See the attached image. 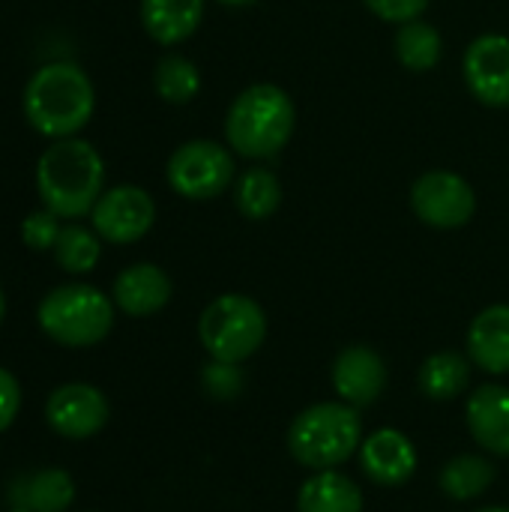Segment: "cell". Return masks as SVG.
Wrapping results in <instances>:
<instances>
[{
	"label": "cell",
	"instance_id": "7c38bea8",
	"mask_svg": "<svg viewBox=\"0 0 509 512\" xmlns=\"http://www.w3.org/2000/svg\"><path fill=\"white\" fill-rule=\"evenodd\" d=\"M330 381H333L339 402H348L360 411L381 399L387 387V363L375 348L351 345L333 360Z\"/></svg>",
	"mask_w": 509,
	"mask_h": 512
},
{
	"label": "cell",
	"instance_id": "9c48e42d",
	"mask_svg": "<svg viewBox=\"0 0 509 512\" xmlns=\"http://www.w3.org/2000/svg\"><path fill=\"white\" fill-rule=\"evenodd\" d=\"M90 219H93V231L102 240L117 243V246H129L153 228L156 201L141 186H132V183L111 186L93 204Z\"/></svg>",
	"mask_w": 509,
	"mask_h": 512
},
{
	"label": "cell",
	"instance_id": "f1b7e54d",
	"mask_svg": "<svg viewBox=\"0 0 509 512\" xmlns=\"http://www.w3.org/2000/svg\"><path fill=\"white\" fill-rule=\"evenodd\" d=\"M18 408H21V387L12 372L0 369V432L12 426Z\"/></svg>",
	"mask_w": 509,
	"mask_h": 512
},
{
	"label": "cell",
	"instance_id": "52a82bcc",
	"mask_svg": "<svg viewBox=\"0 0 509 512\" xmlns=\"http://www.w3.org/2000/svg\"><path fill=\"white\" fill-rule=\"evenodd\" d=\"M168 186L189 201H210L234 183V156L210 138L180 144L165 168Z\"/></svg>",
	"mask_w": 509,
	"mask_h": 512
},
{
	"label": "cell",
	"instance_id": "4fadbf2b",
	"mask_svg": "<svg viewBox=\"0 0 509 512\" xmlns=\"http://www.w3.org/2000/svg\"><path fill=\"white\" fill-rule=\"evenodd\" d=\"M360 468L381 489L405 486L417 471V450L399 429H378L360 444Z\"/></svg>",
	"mask_w": 509,
	"mask_h": 512
},
{
	"label": "cell",
	"instance_id": "30bf717a",
	"mask_svg": "<svg viewBox=\"0 0 509 512\" xmlns=\"http://www.w3.org/2000/svg\"><path fill=\"white\" fill-rule=\"evenodd\" d=\"M462 72L468 90L492 108L509 105V36L483 33L477 36L462 57Z\"/></svg>",
	"mask_w": 509,
	"mask_h": 512
},
{
	"label": "cell",
	"instance_id": "6da1fadb",
	"mask_svg": "<svg viewBox=\"0 0 509 512\" xmlns=\"http://www.w3.org/2000/svg\"><path fill=\"white\" fill-rule=\"evenodd\" d=\"M42 207L60 219H81L105 192V162L84 138H57L36 162Z\"/></svg>",
	"mask_w": 509,
	"mask_h": 512
},
{
	"label": "cell",
	"instance_id": "5bb4252c",
	"mask_svg": "<svg viewBox=\"0 0 509 512\" xmlns=\"http://www.w3.org/2000/svg\"><path fill=\"white\" fill-rule=\"evenodd\" d=\"M471 438L492 456H509V387L483 384L465 408Z\"/></svg>",
	"mask_w": 509,
	"mask_h": 512
},
{
	"label": "cell",
	"instance_id": "ffe728a7",
	"mask_svg": "<svg viewBox=\"0 0 509 512\" xmlns=\"http://www.w3.org/2000/svg\"><path fill=\"white\" fill-rule=\"evenodd\" d=\"M471 381V363L459 351H438L426 357V363L417 372L420 393L435 402H450L465 393Z\"/></svg>",
	"mask_w": 509,
	"mask_h": 512
},
{
	"label": "cell",
	"instance_id": "44dd1931",
	"mask_svg": "<svg viewBox=\"0 0 509 512\" xmlns=\"http://www.w3.org/2000/svg\"><path fill=\"white\" fill-rule=\"evenodd\" d=\"M234 204L237 210L252 219H270L282 204V183L270 168H249L234 180Z\"/></svg>",
	"mask_w": 509,
	"mask_h": 512
},
{
	"label": "cell",
	"instance_id": "e0dca14e",
	"mask_svg": "<svg viewBox=\"0 0 509 512\" xmlns=\"http://www.w3.org/2000/svg\"><path fill=\"white\" fill-rule=\"evenodd\" d=\"M204 18V0H141V24L159 45L186 42Z\"/></svg>",
	"mask_w": 509,
	"mask_h": 512
},
{
	"label": "cell",
	"instance_id": "f546056e",
	"mask_svg": "<svg viewBox=\"0 0 509 512\" xmlns=\"http://www.w3.org/2000/svg\"><path fill=\"white\" fill-rule=\"evenodd\" d=\"M222 6H252V3H258V0H219Z\"/></svg>",
	"mask_w": 509,
	"mask_h": 512
},
{
	"label": "cell",
	"instance_id": "ba28073f",
	"mask_svg": "<svg viewBox=\"0 0 509 512\" xmlns=\"http://www.w3.org/2000/svg\"><path fill=\"white\" fill-rule=\"evenodd\" d=\"M411 207L420 222L438 231L462 228L477 213V195L465 177L456 171H426L411 186Z\"/></svg>",
	"mask_w": 509,
	"mask_h": 512
},
{
	"label": "cell",
	"instance_id": "7a4b0ae2",
	"mask_svg": "<svg viewBox=\"0 0 509 512\" xmlns=\"http://www.w3.org/2000/svg\"><path fill=\"white\" fill-rule=\"evenodd\" d=\"M93 108V81L72 60H54L39 66L24 87V117L39 135L51 141L75 138L90 123Z\"/></svg>",
	"mask_w": 509,
	"mask_h": 512
},
{
	"label": "cell",
	"instance_id": "5b68a950",
	"mask_svg": "<svg viewBox=\"0 0 509 512\" xmlns=\"http://www.w3.org/2000/svg\"><path fill=\"white\" fill-rule=\"evenodd\" d=\"M39 327L66 348H90L114 327V303L93 285H60L39 303Z\"/></svg>",
	"mask_w": 509,
	"mask_h": 512
},
{
	"label": "cell",
	"instance_id": "9a60e30c",
	"mask_svg": "<svg viewBox=\"0 0 509 512\" xmlns=\"http://www.w3.org/2000/svg\"><path fill=\"white\" fill-rule=\"evenodd\" d=\"M171 279L156 264H132L114 279V306L132 318L156 315L171 300Z\"/></svg>",
	"mask_w": 509,
	"mask_h": 512
},
{
	"label": "cell",
	"instance_id": "1f68e13d",
	"mask_svg": "<svg viewBox=\"0 0 509 512\" xmlns=\"http://www.w3.org/2000/svg\"><path fill=\"white\" fill-rule=\"evenodd\" d=\"M3 312H6V300H3V291H0V321H3Z\"/></svg>",
	"mask_w": 509,
	"mask_h": 512
},
{
	"label": "cell",
	"instance_id": "603a6c76",
	"mask_svg": "<svg viewBox=\"0 0 509 512\" xmlns=\"http://www.w3.org/2000/svg\"><path fill=\"white\" fill-rule=\"evenodd\" d=\"M396 57L405 69L411 72H429L441 63V54H444V39L441 33L423 21V18H414L408 24H399V33H396Z\"/></svg>",
	"mask_w": 509,
	"mask_h": 512
},
{
	"label": "cell",
	"instance_id": "7402d4cb",
	"mask_svg": "<svg viewBox=\"0 0 509 512\" xmlns=\"http://www.w3.org/2000/svg\"><path fill=\"white\" fill-rule=\"evenodd\" d=\"M495 465L483 456H456L441 468V492L450 501H474L486 495L495 483Z\"/></svg>",
	"mask_w": 509,
	"mask_h": 512
},
{
	"label": "cell",
	"instance_id": "4dcf8cb0",
	"mask_svg": "<svg viewBox=\"0 0 509 512\" xmlns=\"http://www.w3.org/2000/svg\"><path fill=\"white\" fill-rule=\"evenodd\" d=\"M477 512H509V507H486V510H477Z\"/></svg>",
	"mask_w": 509,
	"mask_h": 512
},
{
	"label": "cell",
	"instance_id": "484cf974",
	"mask_svg": "<svg viewBox=\"0 0 509 512\" xmlns=\"http://www.w3.org/2000/svg\"><path fill=\"white\" fill-rule=\"evenodd\" d=\"M204 390L219 399V402H231L243 393L246 387V378L240 372V363H219V360H210L204 366Z\"/></svg>",
	"mask_w": 509,
	"mask_h": 512
},
{
	"label": "cell",
	"instance_id": "4316f807",
	"mask_svg": "<svg viewBox=\"0 0 509 512\" xmlns=\"http://www.w3.org/2000/svg\"><path fill=\"white\" fill-rule=\"evenodd\" d=\"M63 225H60V216H54L51 210H33L24 222H21V240L36 249V252H45V249H54L57 237H60Z\"/></svg>",
	"mask_w": 509,
	"mask_h": 512
},
{
	"label": "cell",
	"instance_id": "d6986e66",
	"mask_svg": "<svg viewBox=\"0 0 509 512\" xmlns=\"http://www.w3.org/2000/svg\"><path fill=\"white\" fill-rule=\"evenodd\" d=\"M9 501L15 504V510L63 512L75 501V483L66 471L48 468L18 480L9 492Z\"/></svg>",
	"mask_w": 509,
	"mask_h": 512
},
{
	"label": "cell",
	"instance_id": "277c9868",
	"mask_svg": "<svg viewBox=\"0 0 509 512\" xmlns=\"http://www.w3.org/2000/svg\"><path fill=\"white\" fill-rule=\"evenodd\" d=\"M363 444L360 411L348 402H318L294 417L288 429V453L309 471L345 465Z\"/></svg>",
	"mask_w": 509,
	"mask_h": 512
},
{
	"label": "cell",
	"instance_id": "d6a6232c",
	"mask_svg": "<svg viewBox=\"0 0 509 512\" xmlns=\"http://www.w3.org/2000/svg\"><path fill=\"white\" fill-rule=\"evenodd\" d=\"M12 512H27V510H12Z\"/></svg>",
	"mask_w": 509,
	"mask_h": 512
},
{
	"label": "cell",
	"instance_id": "8992f818",
	"mask_svg": "<svg viewBox=\"0 0 509 512\" xmlns=\"http://www.w3.org/2000/svg\"><path fill=\"white\" fill-rule=\"evenodd\" d=\"M198 336L210 360L243 363L267 339V315L246 294H222L201 312Z\"/></svg>",
	"mask_w": 509,
	"mask_h": 512
},
{
	"label": "cell",
	"instance_id": "83f0119b",
	"mask_svg": "<svg viewBox=\"0 0 509 512\" xmlns=\"http://www.w3.org/2000/svg\"><path fill=\"white\" fill-rule=\"evenodd\" d=\"M381 21L390 24H408L414 18H420L429 6V0H363Z\"/></svg>",
	"mask_w": 509,
	"mask_h": 512
},
{
	"label": "cell",
	"instance_id": "3957f363",
	"mask_svg": "<svg viewBox=\"0 0 509 512\" xmlns=\"http://www.w3.org/2000/svg\"><path fill=\"white\" fill-rule=\"evenodd\" d=\"M297 126V108L279 84H252L228 108L225 138L246 159H270L285 150Z\"/></svg>",
	"mask_w": 509,
	"mask_h": 512
},
{
	"label": "cell",
	"instance_id": "d4e9b609",
	"mask_svg": "<svg viewBox=\"0 0 509 512\" xmlns=\"http://www.w3.org/2000/svg\"><path fill=\"white\" fill-rule=\"evenodd\" d=\"M99 234L84 228V225H63L57 243H54V261L66 270V273H90L99 264L102 246H99Z\"/></svg>",
	"mask_w": 509,
	"mask_h": 512
},
{
	"label": "cell",
	"instance_id": "2e32d148",
	"mask_svg": "<svg viewBox=\"0 0 509 512\" xmlns=\"http://www.w3.org/2000/svg\"><path fill=\"white\" fill-rule=\"evenodd\" d=\"M468 354L483 372L509 375V303H495L471 321Z\"/></svg>",
	"mask_w": 509,
	"mask_h": 512
},
{
	"label": "cell",
	"instance_id": "cb8c5ba5",
	"mask_svg": "<svg viewBox=\"0 0 509 512\" xmlns=\"http://www.w3.org/2000/svg\"><path fill=\"white\" fill-rule=\"evenodd\" d=\"M153 87L156 93L171 105H186L201 90V72L198 66L183 54H165L153 69Z\"/></svg>",
	"mask_w": 509,
	"mask_h": 512
},
{
	"label": "cell",
	"instance_id": "ac0fdd59",
	"mask_svg": "<svg viewBox=\"0 0 509 512\" xmlns=\"http://www.w3.org/2000/svg\"><path fill=\"white\" fill-rule=\"evenodd\" d=\"M297 512H363V492L336 468L312 471L297 492Z\"/></svg>",
	"mask_w": 509,
	"mask_h": 512
},
{
	"label": "cell",
	"instance_id": "8fae6325",
	"mask_svg": "<svg viewBox=\"0 0 509 512\" xmlns=\"http://www.w3.org/2000/svg\"><path fill=\"white\" fill-rule=\"evenodd\" d=\"M108 414H111L108 399L102 396V390L90 384H63L48 396L45 405L48 426L72 441L96 435L108 423Z\"/></svg>",
	"mask_w": 509,
	"mask_h": 512
}]
</instances>
